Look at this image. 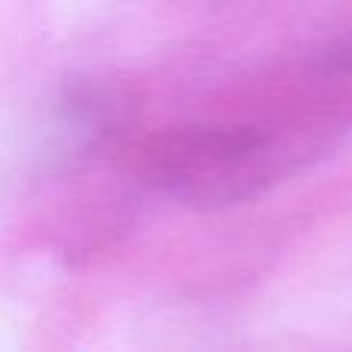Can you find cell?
<instances>
[{"instance_id": "cell-1", "label": "cell", "mask_w": 352, "mask_h": 352, "mask_svg": "<svg viewBox=\"0 0 352 352\" xmlns=\"http://www.w3.org/2000/svg\"><path fill=\"white\" fill-rule=\"evenodd\" d=\"M303 96L241 115L176 121L136 133L121 167L142 188L198 210L260 198L316 161L340 130L334 96L318 74L300 68Z\"/></svg>"}, {"instance_id": "cell-2", "label": "cell", "mask_w": 352, "mask_h": 352, "mask_svg": "<svg viewBox=\"0 0 352 352\" xmlns=\"http://www.w3.org/2000/svg\"><path fill=\"white\" fill-rule=\"evenodd\" d=\"M136 140L133 99L115 84L80 78L53 96L41 124L37 158L47 170H78L102 158H124Z\"/></svg>"}]
</instances>
